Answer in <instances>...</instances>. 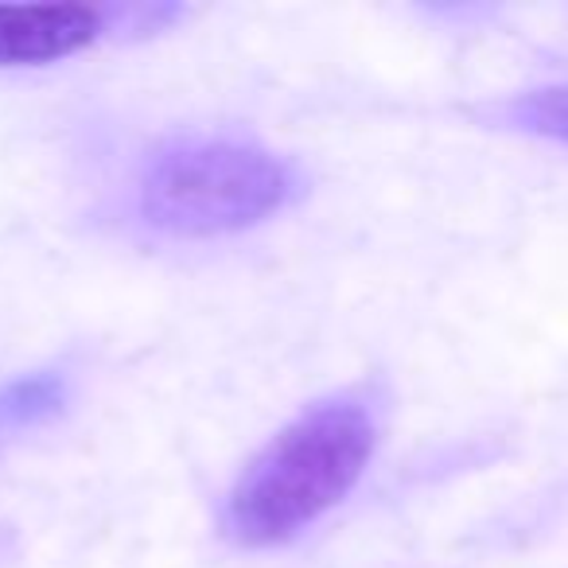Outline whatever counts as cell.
<instances>
[{"mask_svg": "<svg viewBox=\"0 0 568 568\" xmlns=\"http://www.w3.org/2000/svg\"><path fill=\"white\" fill-rule=\"evenodd\" d=\"M510 118L529 133L552 136V141L568 144V87L537 90L510 105Z\"/></svg>", "mask_w": 568, "mask_h": 568, "instance_id": "cell-5", "label": "cell"}, {"mask_svg": "<svg viewBox=\"0 0 568 568\" xmlns=\"http://www.w3.org/2000/svg\"><path fill=\"white\" fill-rule=\"evenodd\" d=\"M293 172L245 141H183L141 175V214L183 237H214L257 226L288 203Z\"/></svg>", "mask_w": 568, "mask_h": 568, "instance_id": "cell-2", "label": "cell"}, {"mask_svg": "<svg viewBox=\"0 0 568 568\" xmlns=\"http://www.w3.org/2000/svg\"><path fill=\"white\" fill-rule=\"evenodd\" d=\"M371 413L355 402H320L284 425L234 483L226 534L245 549L293 541L339 506L374 456Z\"/></svg>", "mask_w": 568, "mask_h": 568, "instance_id": "cell-1", "label": "cell"}, {"mask_svg": "<svg viewBox=\"0 0 568 568\" xmlns=\"http://www.w3.org/2000/svg\"><path fill=\"white\" fill-rule=\"evenodd\" d=\"M67 402V382L59 374H28L9 386H0V433L43 425Z\"/></svg>", "mask_w": 568, "mask_h": 568, "instance_id": "cell-4", "label": "cell"}, {"mask_svg": "<svg viewBox=\"0 0 568 568\" xmlns=\"http://www.w3.org/2000/svg\"><path fill=\"white\" fill-rule=\"evenodd\" d=\"M105 17L82 4H0V67H40L90 48Z\"/></svg>", "mask_w": 568, "mask_h": 568, "instance_id": "cell-3", "label": "cell"}]
</instances>
